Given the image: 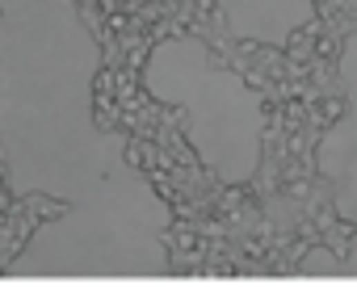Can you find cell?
<instances>
[{
	"label": "cell",
	"instance_id": "6da1fadb",
	"mask_svg": "<svg viewBox=\"0 0 357 302\" xmlns=\"http://www.w3.org/2000/svg\"><path fill=\"white\" fill-rule=\"evenodd\" d=\"M101 46L80 0H0V172L59 214L13 256L9 277H168L173 210L97 122Z\"/></svg>",
	"mask_w": 357,
	"mask_h": 302
},
{
	"label": "cell",
	"instance_id": "7a4b0ae2",
	"mask_svg": "<svg viewBox=\"0 0 357 302\" xmlns=\"http://www.w3.org/2000/svg\"><path fill=\"white\" fill-rule=\"evenodd\" d=\"M143 92L181 114L197 164L223 185H248L261 172L265 110L244 76L219 63L197 34H173L151 46Z\"/></svg>",
	"mask_w": 357,
	"mask_h": 302
},
{
	"label": "cell",
	"instance_id": "3957f363",
	"mask_svg": "<svg viewBox=\"0 0 357 302\" xmlns=\"http://www.w3.org/2000/svg\"><path fill=\"white\" fill-rule=\"evenodd\" d=\"M336 80L345 92V114L332 122V130H324V139L316 147V164L328 185L332 210L357 227V30L340 46Z\"/></svg>",
	"mask_w": 357,
	"mask_h": 302
},
{
	"label": "cell",
	"instance_id": "277c9868",
	"mask_svg": "<svg viewBox=\"0 0 357 302\" xmlns=\"http://www.w3.org/2000/svg\"><path fill=\"white\" fill-rule=\"evenodd\" d=\"M231 38L257 46H286L316 21V0H215Z\"/></svg>",
	"mask_w": 357,
	"mask_h": 302
},
{
	"label": "cell",
	"instance_id": "5b68a950",
	"mask_svg": "<svg viewBox=\"0 0 357 302\" xmlns=\"http://www.w3.org/2000/svg\"><path fill=\"white\" fill-rule=\"evenodd\" d=\"M316 273H328V277H357V239L345 256H332V252H311L302 256L298 265V277H316Z\"/></svg>",
	"mask_w": 357,
	"mask_h": 302
}]
</instances>
